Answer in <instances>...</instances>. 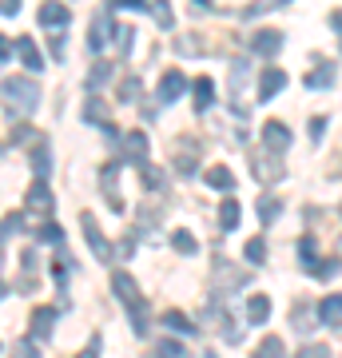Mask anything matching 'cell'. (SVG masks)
<instances>
[{
    "mask_svg": "<svg viewBox=\"0 0 342 358\" xmlns=\"http://www.w3.org/2000/svg\"><path fill=\"white\" fill-rule=\"evenodd\" d=\"M112 291L115 299L131 310V331L136 334H148V315H143V294H140V282L131 279L127 271H115L112 275Z\"/></svg>",
    "mask_w": 342,
    "mask_h": 358,
    "instance_id": "obj_1",
    "label": "cell"
},
{
    "mask_svg": "<svg viewBox=\"0 0 342 358\" xmlns=\"http://www.w3.org/2000/svg\"><path fill=\"white\" fill-rule=\"evenodd\" d=\"M0 96H4V103H8V112H36L40 103V84L32 76H8L4 84H0Z\"/></svg>",
    "mask_w": 342,
    "mask_h": 358,
    "instance_id": "obj_2",
    "label": "cell"
},
{
    "mask_svg": "<svg viewBox=\"0 0 342 358\" xmlns=\"http://www.w3.org/2000/svg\"><path fill=\"white\" fill-rule=\"evenodd\" d=\"M80 227H84V239H88L92 255L100 259V263H112V243L104 239V231H100V223H96V215H92V211H84V215H80Z\"/></svg>",
    "mask_w": 342,
    "mask_h": 358,
    "instance_id": "obj_3",
    "label": "cell"
},
{
    "mask_svg": "<svg viewBox=\"0 0 342 358\" xmlns=\"http://www.w3.org/2000/svg\"><path fill=\"white\" fill-rule=\"evenodd\" d=\"M148 152H152V148H148V131H124V136H120V155H124L127 164H148Z\"/></svg>",
    "mask_w": 342,
    "mask_h": 358,
    "instance_id": "obj_4",
    "label": "cell"
},
{
    "mask_svg": "<svg viewBox=\"0 0 342 358\" xmlns=\"http://www.w3.org/2000/svg\"><path fill=\"white\" fill-rule=\"evenodd\" d=\"M183 92H187V76H183L179 68H171V72L159 80V103H176Z\"/></svg>",
    "mask_w": 342,
    "mask_h": 358,
    "instance_id": "obj_5",
    "label": "cell"
},
{
    "mask_svg": "<svg viewBox=\"0 0 342 358\" xmlns=\"http://www.w3.org/2000/svg\"><path fill=\"white\" fill-rule=\"evenodd\" d=\"M243 282H247V275H243L239 267H231L227 259H219L215 263V291H235V287H243Z\"/></svg>",
    "mask_w": 342,
    "mask_h": 358,
    "instance_id": "obj_6",
    "label": "cell"
},
{
    "mask_svg": "<svg viewBox=\"0 0 342 358\" xmlns=\"http://www.w3.org/2000/svg\"><path fill=\"white\" fill-rule=\"evenodd\" d=\"M283 88H287V72H283V68H266L263 80H259V103L275 100Z\"/></svg>",
    "mask_w": 342,
    "mask_h": 358,
    "instance_id": "obj_7",
    "label": "cell"
},
{
    "mask_svg": "<svg viewBox=\"0 0 342 358\" xmlns=\"http://www.w3.org/2000/svg\"><path fill=\"white\" fill-rule=\"evenodd\" d=\"M263 143H266V152H287V148H291V131H287V124H279V120L263 124Z\"/></svg>",
    "mask_w": 342,
    "mask_h": 358,
    "instance_id": "obj_8",
    "label": "cell"
},
{
    "mask_svg": "<svg viewBox=\"0 0 342 358\" xmlns=\"http://www.w3.org/2000/svg\"><path fill=\"white\" fill-rule=\"evenodd\" d=\"M28 211H36V215H52V192H48V183L44 179H36L32 187H28Z\"/></svg>",
    "mask_w": 342,
    "mask_h": 358,
    "instance_id": "obj_9",
    "label": "cell"
},
{
    "mask_svg": "<svg viewBox=\"0 0 342 358\" xmlns=\"http://www.w3.org/2000/svg\"><path fill=\"white\" fill-rule=\"evenodd\" d=\"M84 120H88V124H100V128L108 131V136H115V128L108 124V103H104L100 96H92V100H84Z\"/></svg>",
    "mask_w": 342,
    "mask_h": 358,
    "instance_id": "obj_10",
    "label": "cell"
},
{
    "mask_svg": "<svg viewBox=\"0 0 342 358\" xmlns=\"http://www.w3.org/2000/svg\"><path fill=\"white\" fill-rule=\"evenodd\" d=\"M251 48L259 52V56H279V48H283V32H255V40H251Z\"/></svg>",
    "mask_w": 342,
    "mask_h": 358,
    "instance_id": "obj_11",
    "label": "cell"
},
{
    "mask_svg": "<svg viewBox=\"0 0 342 358\" xmlns=\"http://www.w3.org/2000/svg\"><path fill=\"white\" fill-rule=\"evenodd\" d=\"M52 322H56V310H52V307L32 310V343H40V338H48V334H52Z\"/></svg>",
    "mask_w": 342,
    "mask_h": 358,
    "instance_id": "obj_12",
    "label": "cell"
},
{
    "mask_svg": "<svg viewBox=\"0 0 342 358\" xmlns=\"http://www.w3.org/2000/svg\"><path fill=\"white\" fill-rule=\"evenodd\" d=\"M191 92H195V112H207L215 103V84H211V76H199L191 84Z\"/></svg>",
    "mask_w": 342,
    "mask_h": 358,
    "instance_id": "obj_13",
    "label": "cell"
},
{
    "mask_svg": "<svg viewBox=\"0 0 342 358\" xmlns=\"http://www.w3.org/2000/svg\"><path fill=\"white\" fill-rule=\"evenodd\" d=\"M68 20H72V13H68L64 4H44V8H40V24L44 28H64Z\"/></svg>",
    "mask_w": 342,
    "mask_h": 358,
    "instance_id": "obj_14",
    "label": "cell"
},
{
    "mask_svg": "<svg viewBox=\"0 0 342 358\" xmlns=\"http://www.w3.org/2000/svg\"><path fill=\"white\" fill-rule=\"evenodd\" d=\"M318 322H327V327H342V299H322L318 303Z\"/></svg>",
    "mask_w": 342,
    "mask_h": 358,
    "instance_id": "obj_15",
    "label": "cell"
},
{
    "mask_svg": "<svg viewBox=\"0 0 342 358\" xmlns=\"http://www.w3.org/2000/svg\"><path fill=\"white\" fill-rule=\"evenodd\" d=\"M16 56H20V60H24V68H32V72H40V68H44V60H40L36 44H32L28 36H20V40H16Z\"/></svg>",
    "mask_w": 342,
    "mask_h": 358,
    "instance_id": "obj_16",
    "label": "cell"
},
{
    "mask_svg": "<svg viewBox=\"0 0 342 358\" xmlns=\"http://www.w3.org/2000/svg\"><path fill=\"white\" fill-rule=\"evenodd\" d=\"M266 315H271V299L266 294H251L247 299V322L259 327V322H266Z\"/></svg>",
    "mask_w": 342,
    "mask_h": 358,
    "instance_id": "obj_17",
    "label": "cell"
},
{
    "mask_svg": "<svg viewBox=\"0 0 342 358\" xmlns=\"http://www.w3.org/2000/svg\"><path fill=\"white\" fill-rule=\"evenodd\" d=\"M108 24H112V8H108V13H100V16H96V24H92V36H88V48L92 52L104 48V40H108Z\"/></svg>",
    "mask_w": 342,
    "mask_h": 358,
    "instance_id": "obj_18",
    "label": "cell"
},
{
    "mask_svg": "<svg viewBox=\"0 0 342 358\" xmlns=\"http://www.w3.org/2000/svg\"><path fill=\"white\" fill-rule=\"evenodd\" d=\"M219 227L223 231H235L239 227V199H223V203H219Z\"/></svg>",
    "mask_w": 342,
    "mask_h": 358,
    "instance_id": "obj_19",
    "label": "cell"
},
{
    "mask_svg": "<svg viewBox=\"0 0 342 358\" xmlns=\"http://www.w3.org/2000/svg\"><path fill=\"white\" fill-rule=\"evenodd\" d=\"M203 179H207L211 187H219V192H231V187H235V176H231V171H227L223 164H215L211 171H207V176H203Z\"/></svg>",
    "mask_w": 342,
    "mask_h": 358,
    "instance_id": "obj_20",
    "label": "cell"
},
{
    "mask_svg": "<svg viewBox=\"0 0 342 358\" xmlns=\"http://www.w3.org/2000/svg\"><path fill=\"white\" fill-rule=\"evenodd\" d=\"M164 327H167V331H179V334H195V322H191L187 315H179V310H167Z\"/></svg>",
    "mask_w": 342,
    "mask_h": 358,
    "instance_id": "obj_21",
    "label": "cell"
},
{
    "mask_svg": "<svg viewBox=\"0 0 342 358\" xmlns=\"http://www.w3.org/2000/svg\"><path fill=\"white\" fill-rule=\"evenodd\" d=\"M108 80H112V64H108V60H96L92 72H88V92H96L100 84H108Z\"/></svg>",
    "mask_w": 342,
    "mask_h": 358,
    "instance_id": "obj_22",
    "label": "cell"
},
{
    "mask_svg": "<svg viewBox=\"0 0 342 358\" xmlns=\"http://www.w3.org/2000/svg\"><path fill=\"white\" fill-rule=\"evenodd\" d=\"M243 255H247V263H255V267H259V263L266 259V239H263V235H255V239H247V247H243Z\"/></svg>",
    "mask_w": 342,
    "mask_h": 358,
    "instance_id": "obj_23",
    "label": "cell"
},
{
    "mask_svg": "<svg viewBox=\"0 0 342 358\" xmlns=\"http://www.w3.org/2000/svg\"><path fill=\"white\" fill-rule=\"evenodd\" d=\"M255 358H287L283 338H275V334H271V338H263V343H259V350H255Z\"/></svg>",
    "mask_w": 342,
    "mask_h": 358,
    "instance_id": "obj_24",
    "label": "cell"
},
{
    "mask_svg": "<svg viewBox=\"0 0 342 358\" xmlns=\"http://www.w3.org/2000/svg\"><path fill=\"white\" fill-rule=\"evenodd\" d=\"M171 247H176L179 255H195V251H199V243H195L191 231H176V235H171Z\"/></svg>",
    "mask_w": 342,
    "mask_h": 358,
    "instance_id": "obj_25",
    "label": "cell"
},
{
    "mask_svg": "<svg viewBox=\"0 0 342 358\" xmlns=\"http://www.w3.org/2000/svg\"><path fill=\"white\" fill-rule=\"evenodd\" d=\"M330 84H334V68H330V64H322L318 72L306 76V88H330Z\"/></svg>",
    "mask_w": 342,
    "mask_h": 358,
    "instance_id": "obj_26",
    "label": "cell"
},
{
    "mask_svg": "<svg viewBox=\"0 0 342 358\" xmlns=\"http://www.w3.org/2000/svg\"><path fill=\"white\" fill-rule=\"evenodd\" d=\"M279 211H283V203H279V199H271V195H263V199H259V219H263V223H271V219H279Z\"/></svg>",
    "mask_w": 342,
    "mask_h": 358,
    "instance_id": "obj_27",
    "label": "cell"
},
{
    "mask_svg": "<svg viewBox=\"0 0 342 358\" xmlns=\"http://www.w3.org/2000/svg\"><path fill=\"white\" fill-rule=\"evenodd\" d=\"M140 176H143V187H152V192H159V187H164V171H159V167L143 164V167H140Z\"/></svg>",
    "mask_w": 342,
    "mask_h": 358,
    "instance_id": "obj_28",
    "label": "cell"
},
{
    "mask_svg": "<svg viewBox=\"0 0 342 358\" xmlns=\"http://www.w3.org/2000/svg\"><path fill=\"white\" fill-rule=\"evenodd\" d=\"M32 167H36V176H48V143H44V140H40L36 143V152H32Z\"/></svg>",
    "mask_w": 342,
    "mask_h": 358,
    "instance_id": "obj_29",
    "label": "cell"
},
{
    "mask_svg": "<svg viewBox=\"0 0 342 358\" xmlns=\"http://www.w3.org/2000/svg\"><path fill=\"white\" fill-rule=\"evenodd\" d=\"M136 96H140V76H127L124 84H120V100H124V103H136Z\"/></svg>",
    "mask_w": 342,
    "mask_h": 358,
    "instance_id": "obj_30",
    "label": "cell"
},
{
    "mask_svg": "<svg viewBox=\"0 0 342 358\" xmlns=\"http://www.w3.org/2000/svg\"><path fill=\"white\" fill-rule=\"evenodd\" d=\"M299 255H303V267L315 271L318 259H315V239H299Z\"/></svg>",
    "mask_w": 342,
    "mask_h": 358,
    "instance_id": "obj_31",
    "label": "cell"
},
{
    "mask_svg": "<svg viewBox=\"0 0 342 358\" xmlns=\"http://www.w3.org/2000/svg\"><path fill=\"white\" fill-rule=\"evenodd\" d=\"M176 52H179V56H199L203 44H199L195 36H179V40H176Z\"/></svg>",
    "mask_w": 342,
    "mask_h": 358,
    "instance_id": "obj_32",
    "label": "cell"
},
{
    "mask_svg": "<svg viewBox=\"0 0 342 358\" xmlns=\"http://www.w3.org/2000/svg\"><path fill=\"white\" fill-rule=\"evenodd\" d=\"M339 271H342V259H327V263H318V267L311 271V275H318V279H334Z\"/></svg>",
    "mask_w": 342,
    "mask_h": 358,
    "instance_id": "obj_33",
    "label": "cell"
},
{
    "mask_svg": "<svg viewBox=\"0 0 342 358\" xmlns=\"http://www.w3.org/2000/svg\"><path fill=\"white\" fill-rule=\"evenodd\" d=\"M159 358H187V346L167 338V343H159Z\"/></svg>",
    "mask_w": 342,
    "mask_h": 358,
    "instance_id": "obj_34",
    "label": "cell"
},
{
    "mask_svg": "<svg viewBox=\"0 0 342 358\" xmlns=\"http://www.w3.org/2000/svg\"><path fill=\"white\" fill-rule=\"evenodd\" d=\"M294 358H330V346H322V343H311V346H303Z\"/></svg>",
    "mask_w": 342,
    "mask_h": 358,
    "instance_id": "obj_35",
    "label": "cell"
},
{
    "mask_svg": "<svg viewBox=\"0 0 342 358\" xmlns=\"http://www.w3.org/2000/svg\"><path fill=\"white\" fill-rule=\"evenodd\" d=\"M112 36H120V52L127 56V52H131V36H136V32H131V28H124V24H115Z\"/></svg>",
    "mask_w": 342,
    "mask_h": 358,
    "instance_id": "obj_36",
    "label": "cell"
},
{
    "mask_svg": "<svg viewBox=\"0 0 342 358\" xmlns=\"http://www.w3.org/2000/svg\"><path fill=\"white\" fill-rule=\"evenodd\" d=\"M40 239H44V243H60L64 231L56 227V223H44V227H40Z\"/></svg>",
    "mask_w": 342,
    "mask_h": 358,
    "instance_id": "obj_37",
    "label": "cell"
},
{
    "mask_svg": "<svg viewBox=\"0 0 342 358\" xmlns=\"http://www.w3.org/2000/svg\"><path fill=\"white\" fill-rule=\"evenodd\" d=\"M243 80H247V60H239V64L231 68V88L239 92V88H243Z\"/></svg>",
    "mask_w": 342,
    "mask_h": 358,
    "instance_id": "obj_38",
    "label": "cell"
},
{
    "mask_svg": "<svg viewBox=\"0 0 342 358\" xmlns=\"http://www.w3.org/2000/svg\"><path fill=\"white\" fill-rule=\"evenodd\" d=\"M16 358H40V355H36V343H32V338L16 343Z\"/></svg>",
    "mask_w": 342,
    "mask_h": 358,
    "instance_id": "obj_39",
    "label": "cell"
},
{
    "mask_svg": "<svg viewBox=\"0 0 342 358\" xmlns=\"http://www.w3.org/2000/svg\"><path fill=\"white\" fill-rule=\"evenodd\" d=\"M152 13H155V20H159V24H171V8H167V4H152Z\"/></svg>",
    "mask_w": 342,
    "mask_h": 358,
    "instance_id": "obj_40",
    "label": "cell"
},
{
    "mask_svg": "<svg viewBox=\"0 0 342 358\" xmlns=\"http://www.w3.org/2000/svg\"><path fill=\"white\" fill-rule=\"evenodd\" d=\"M322 131H327V120H322V115H318V120H315V124H311V140H322Z\"/></svg>",
    "mask_w": 342,
    "mask_h": 358,
    "instance_id": "obj_41",
    "label": "cell"
},
{
    "mask_svg": "<svg viewBox=\"0 0 342 358\" xmlns=\"http://www.w3.org/2000/svg\"><path fill=\"white\" fill-rule=\"evenodd\" d=\"M96 355H100V334H92L88 350H84V355H80V358H96Z\"/></svg>",
    "mask_w": 342,
    "mask_h": 358,
    "instance_id": "obj_42",
    "label": "cell"
},
{
    "mask_svg": "<svg viewBox=\"0 0 342 358\" xmlns=\"http://www.w3.org/2000/svg\"><path fill=\"white\" fill-rule=\"evenodd\" d=\"M0 13H4V16H16V13H20V4H16V0H0Z\"/></svg>",
    "mask_w": 342,
    "mask_h": 358,
    "instance_id": "obj_43",
    "label": "cell"
},
{
    "mask_svg": "<svg viewBox=\"0 0 342 358\" xmlns=\"http://www.w3.org/2000/svg\"><path fill=\"white\" fill-rule=\"evenodd\" d=\"M330 24H334V32L342 36V13H334V16H330Z\"/></svg>",
    "mask_w": 342,
    "mask_h": 358,
    "instance_id": "obj_44",
    "label": "cell"
},
{
    "mask_svg": "<svg viewBox=\"0 0 342 358\" xmlns=\"http://www.w3.org/2000/svg\"><path fill=\"white\" fill-rule=\"evenodd\" d=\"M8 52H13V44H8V40L0 36V60H4V56H8Z\"/></svg>",
    "mask_w": 342,
    "mask_h": 358,
    "instance_id": "obj_45",
    "label": "cell"
},
{
    "mask_svg": "<svg viewBox=\"0 0 342 358\" xmlns=\"http://www.w3.org/2000/svg\"><path fill=\"white\" fill-rule=\"evenodd\" d=\"M4 235H8V231H4V223H0V251H4Z\"/></svg>",
    "mask_w": 342,
    "mask_h": 358,
    "instance_id": "obj_46",
    "label": "cell"
},
{
    "mask_svg": "<svg viewBox=\"0 0 342 358\" xmlns=\"http://www.w3.org/2000/svg\"><path fill=\"white\" fill-rule=\"evenodd\" d=\"M203 358H215V355H203Z\"/></svg>",
    "mask_w": 342,
    "mask_h": 358,
    "instance_id": "obj_47",
    "label": "cell"
},
{
    "mask_svg": "<svg viewBox=\"0 0 342 358\" xmlns=\"http://www.w3.org/2000/svg\"><path fill=\"white\" fill-rule=\"evenodd\" d=\"M0 294H4V287H0Z\"/></svg>",
    "mask_w": 342,
    "mask_h": 358,
    "instance_id": "obj_48",
    "label": "cell"
}]
</instances>
